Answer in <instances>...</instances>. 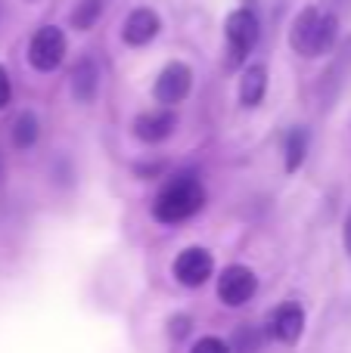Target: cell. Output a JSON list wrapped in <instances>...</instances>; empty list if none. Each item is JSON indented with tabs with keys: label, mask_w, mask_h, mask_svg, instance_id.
Instances as JSON below:
<instances>
[{
	"label": "cell",
	"mask_w": 351,
	"mask_h": 353,
	"mask_svg": "<svg viewBox=\"0 0 351 353\" xmlns=\"http://www.w3.org/2000/svg\"><path fill=\"white\" fill-rule=\"evenodd\" d=\"M174 128H178V115H174L171 109H165V105H162V109L140 112V115L134 118V137L140 143H146V146L168 140V137L174 134Z\"/></svg>",
	"instance_id": "9"
},
{
	"label": "cell",
	"mask_w": 351,
	"mask_h": 353,
	"mask_svg": "<svg viewBox=\"0 0 351 353\" xmlns=\"http://www.w3.org/2000/svg\"><path fill=\"white\" fill-rule=\"evenodd\" d=\"M305 332V310L296 301H286L267 316V338L280 344H296Z\"/></svg>",
	"instance_id": "8"
},
{
	"label": "cell",
	"mask_w": 351,
	"mask_h": 353,
	"mask_svg": "<svg viewBox=\"0 0 351 353\" xmlns=\"http://www.w3.org/2000/svg\"><path fill=\"white\" fill-rule=\"evenodd\" d=\"M336 37H339V19L327 10L305 6V10L292 19L290 47L296 50L298 56H305V59L330 53V50L336 47Z\"/></svg>",
	"instance_id": "1"
},
{
	"label": "cell",
	"mask_w": 351,
	"mask_h": 353,
	"mask_svg": "<svg viewBox=\"0 0 351 353\" xmlns=\"http://www.w3.org/2000/svg\"><path fill=\"white\" fill-rule=\"evenodd\" d=\"M171 270H174V279H178L180 285L199 288L209 282L211 270H215V261H211V254L205 248H184Z\"/></svg>",
	"instance_id": "7"
},
{
	"label": "cell",
	"mask_w": 351,
	"mask_h": 353,
	"mask_svg": "<svg viewBox=\"0 0 351 353\" xmlns=\"http://www.w3.org/2000/svg\"><path fill=\"white\" fill-rule=\"evenodd\" d=\"M159 28H162L159 12L149 10V6H140V10H134L128 19H124L122 37H124V43H128V47H146L149 41H155Z\"/></svg>",
	"instance_id": "10"
},
{
	"label": "cell",
	"mask_w": 351,
	"mask_h": 353,
	"mask_svg": "<svg viewBox=\"0 0 351 353\" xmlns=\"http://www.w3.org/2000/svg\"><path fill=\"white\" fill-rule=\"evenodd\" d=\"M267 93V68L261 65H246L243 68V78H240V105L243 109H255L261 105Z\"/></svg>",
	"instance_id": "13"
},
{
	"label": "cell",
	"mask_w": 351,
	"mask_h": 353,
	"mask_svg": "<svg viewBox=\"0 0 351 353\" xmlns=\"http://www.w3.org/2000/svg\"><path fill=\"white\" fill-rule=\"evenodd\" d=\"M205 208V186L193 174H178L162 186L153 201V217L159 223H180Z\"/></svg>",
	"instance_id": "2"
},
{
	"label": "cell",
	"mask_w": 351,
	"mask_h": 353,
	"mask_svg": "<svg viewBox=\"0 0 351 353\" xmlns=\"http://www.w3.org/2000/svg\"><path fill=\"white\" fill-rule=\"evenodd\" d=\"M351 72V41H345L339 47V53H336V59L330 62V68L321 74V99L323 105H330L336 99V93L342 90V81L348 78Z\"/></svg>",
	"instance_id": "12"
},
{
	"label": "cell",
	"mask_w": 351,
	"mask_h": 353,
	"mask_svg": "<svg viewBox=\"0 0 351 353\" xmlns=\"http://www.w3.org/2000/svg\"><path fill=\"white\" fill-rule=\"evenodd\" d=\"M261 344H265V332L258 329V325H240V329L234 332V347L236 353H258Z\"/></svg>",
	"instance_id": "17"
},
{
	"label": "cell",
	"mask_w": 351,
	"mask_h": 353,
	"mask_svg": "<svg viewBox=\"0 0 351 353\" xmlns=\"http://www.w3.org/2000/svg\"><path fill=\"white\" fill-rule=\"evenodd\" d=\"M342 245H345V254L351 257V211L345 214V223H342Z\"/></svg>",
	"instance_id": "21"
},
{
	"label": "cell",
	"mask_w": 351,
	"mask_h": 353,
	"mask_svg": "<svg viewBox=\"0 0 351 353\" xmlns=\"http://www.w3.org/2000/svg\"><path fill=\"white\" fill-rule=\"evenodd\" d=\"M41 137V124H37L35 112H22V115L12 121V146L16 149H31Z\"/></svg>",
	"instance_id": "15"
},
{
	"label": "cell",
	"mask_w": 351,
	"mask_h": 353,
	"mask_svg": "<svg viewBox=\"0 0 351 353\" xmlns=\"http://www.w3.org/2000/svg\"><path fill=\"white\" fill-rule=\"evenodd\" d=\"M10 99H12V84H10V74H6V68L0 65V112L10 105Z\"/></svg>",
	"instance_id": "20"
},
{
	"label": "cell",
	"mask_w": 351,
	"mask_h": 353,
	"mask_svg": "<svg viewBox=\"0 0 351 353\" xmlns=\"http://www.w3.org/2000/svg\"><path fill=\"white\" fill-rule=\"evenodd\" d=\"M190 316H187V313H178V316H171L168 319V335L174 338V341H180V338H187L190 335Z\"/></svg>",
	"instance_id": "18"
},
{
	"label": "cell",
	"mask_w": 351,
	"mask_h": 353,
	"mask_svg": "<svg viewBox=\"0 0 351 353\" xmlns=\"http://www.w3.org/2000/svg\"><path fill=\"white\" fill-rule=\"evenodd\" d=\"M66 34H62L56 25H44V28L35 31L28 43V62L37 68V72H56L66 59Z\"/></svg>",
	"instance_id": "4"
},
{
	"label": "cell",
	"mask_w": 351,
	"mask_h": 353,
	"mask_svg": "<svg viewBox=\"0 0 351 353\" xmlns=\"http://www.w3.org/2000/svg\"><path fill=\"white\" fill-rule=\"evenodd\" d=\"M190 87H193V72L187 62H168L162 68V74L155 78V99H159L165 109H174L178 103H184L190 97Z\"/></svg>",
	"instance_id": "6"
},
{
	"label": "cell",
	"mask_w": 351,
	"mask_h": 353,
	"mask_svg": "<svg viewBox=\"0 0 351 353\" xmlns=\"http://www.w3.org/2000/svg\"><path fill=\"white\" fill-rule=\"evenodd\" d=\"M103 10H106V0H81V3H75L68 22H72L75 31H91L93 25L99 22Z\"/></svg>",
	"instance_id": "16"
},
{
	"label": "cell",
	"mask_w": 351,
	"mask_h": 353,
	"mask_svg": "<svg viewBox=\"0 0 351 353\" xmlns=\"http://www.w3.org/2000/svg\"><path fill=\"white\" fill-rule=\"evenodd\" d=\"M190 353H230V347L221 341V338H199L196 344H193V350Z\"/></svg>",
	"instance_id": "19"
},
{
	"label": "cell",
	"mask_w": 351,
	"mask_h": 353,
	"mask_svg": "<svg viewBox=\"0 0 351 353\" xmlns=\"http://www.w3.org/2000/svg\"><path fill=\"white\" fill-rule=\"evenodd\" d=\"M0 176H3V159H0Z\"/></svg>",
	"instance_id": "22"
},
{
	"label": "cell",
	"mask_w": 351,
	"mask_h": 353,
	"mask_svg": "<svg viewBox=\"0 0 351 353\" xmlns=\"http://www.w3.org/2000/svg\"><path fill=\"white\" fill-rule=\"evenodd\" d=\"M99 93V65L93 56H81L72 68V97L78 103H93Z\"/></svg>",
	"instance_id": "11"
},
{
	"label": "cell",
	"mask_w": 351,
	"mask_h": 353,
	"mask_svg": "<svg viewBox=\"0 0 351 353\" xmlns=\"http://www.w3.org/2000/svg\"><path fill=\"white\" fill-rule=\"evenodd\" d=\"M255 292H258V276L249 267H243V263H230V267H224V273L218 276V298L227 307L249 304V301L255 298Z\"/></svg>",
	"instance_id": "5"
},
{
	"label": "cell",
	"mask_w": 351,
	"mask_h": 353,
	"mask_svg": "<svg viewBox=\"0 0 351 353\" xmlns=\"http://www.w3.org/2000/svg\"><path fill=\"white\" fill-rule=\"evenodd\" d=\"M224 37H227V65H243L249 59V53L255 50L261 37V22H258V12L252 6H240L227 16L224 22Z\"/></svg>",
	"instance_id": "3"
},
{
	"label": "cell",
	"mask_w": 351,
	"mask_h": 353,
	"mask_svg": "<svg viewBox=\"0 0 351 353\" xmlns=\"http://www.w3.org/2000/svg\"><path fill=\"white\" fill-rule=\"evenodd\" d=\"M308 146H311L308 128H292L290 134H286L283 155H286V171L290 174H296L298 168L305 165V159H308Z\"/></svg>",
	"instance_id": "14"
}]
</instances>
